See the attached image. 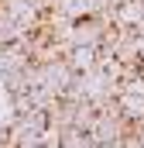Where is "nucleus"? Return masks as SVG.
Instances as JSON below:
<instances>
[{"label":"nucleus","mask_w":144,"mask_h":148,"mask_svg":"<svg viewBox=\"0 0 144 148\" xmlns=\"http://www.w3.org/2000/svg\"><path fill=\"white\" fill-rule=\"evenodd\" d=\"M75 83V69L69 66V59H52V62H31V86L48 90L52 97H65Z\"/></svg>","instance_id":"1"},{"label":"nucleus","mask_w":144,"mask_h":148,"mask_svg":"<svg viewBox=\"0 0 144 148\" xmlns=\"http://www.w3.org/2000/svg\"><path fill=\"white\" fill-rule=\"evenodd\" d=\"M127 127H130V124L120 117V107H117V100H113V103H107V107L96 110V121H93V127H89V138H93L96 148H120L124 138H127Z\"/></svg>","instance_id":"2"},{"label":"nucleus","mask_w":144,"mask_h":148,"mask_svg":"<svg viewBox=\"0 0 144 148\" xmlns=\"http://www.w3.org/2000/svg\"><path fill=\"white\" fill-rule=\"evenodd\" d=\"M110 24H113L110 14H103V17L86 14V17H79V21H72V24H69V31H65V45H96V48H100Z\"/></svg>","instance_id":"3"},{"label":"nucleus","mask_w":144,"mask_h":148,"mask_svg":"<svg viewBox=\"0 0 144 148\" xmlns=\"http://www.w3.org/2000/svg\"><path fill=\"white\" fill-rule=\"evenodd\" d=\"M110 17H113V24L117 28H141L144 21V0H117L113 3V10H110Z\"/></svg>","instance_id":"4"},{"label":"nucleus","mask_w":144,"mask_h":148,"mask_svg":"<svg viewBox=\"0 0 144 148\" xmlns=\"http://www.w3.org/2000/svg\"><path fill=\"white\" fill-rule=\"evenodd\" d=\"M65 59H69V66L75 73H93L100 66V48L96 45H69Z\"/></svg>","instance_id":"5"},{"label":"nucleus","mask_w":144,"mask_h":148,"mask_svg":"<svg viewBox=\"0 0 144 148\" xmlns=\"http://www.w3.org/2000/svg\"><path fill=\"white\" fill-rule=\"evenodd\" d=\"M117 107H120V117H124L127 124L144 121V97H137V93L120 90V93H117Z\"/></svg>","instance_id":"6"},{"label":"nucleus","mask_w":144,"mask_h":148,"mask_svg":"<svg viewBox=\"0 0 144 148\" xmlns=\"http://www.w3.org/2000/svg\"><path fill=\"white\" fill-rule=\"evenodd\" d=\"M21 35H28V31H24V28H21V24H17V21L0 7V48H3V45H10V41H17Z\"/></svg>","instance_id":"7"},{"label":"nucleus","mask_w":144,"mask_h":148,"mask_svg":"<svg viewBox=\"0 0 144 148\" xmlns=\"http://www.w3.org/2000/svg\"><path fill=\"white\" fill-rule=\"evenodd\" d=\"M58 148H96V145H93V138H89L86 131L65 127V131H62V141H58Z\"/></svg>","instance_id":"8"},{"label":"nucleus","mask_w":144,"mask_h":148,"mask_svg":"<svg viewBox=\"0 0 144 148\" xmlns=\"http://www.w3.org/2000/svg\"><path fill=\"white\" fill-rule=\"evenodd\" d=\"M31 3H38L41 10H48V7H58V0H31Z\"/></svg>","instance_id":"9"},{"label":"nucleus","mask_w":144,"mask_h":148,"mask_svg":"<svg viewBox=\"0 0 144 148\" xmlns=\"http://www.w3.org/2000/svg\"><path fill=\"white\" fill-rule=\"evenodd\" d=\"M141 35V66H144V31H137Z\"/></svg>","instance_id":"10"},{"label":"nucleus","mask_w":144,"mask_h":148,"mask_svg":"<svg viewBox=\"0 0 144 148\" xmlns=\"http://www.w3.org/2000/svg\"><path fill=\"white\" fill-rule=\"evenodd\" d=\"M137 31H144V21H141V28H137Z\"/></svg>","instance_id":"11"},{"label":"nucleus","mask_w":144,"mask_h":148,"mask_svg":"<svg viewBox=\"0 0 144 148\" xmlns=\"http://www.w3.org/2000/svg\"><path fill=\"white\" fill-rule=\"evenodd\" d=\"M141 69H144V66H141Z\"/></svg>","instance_id":"12"}]
</instances>
